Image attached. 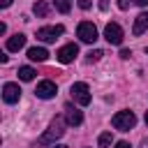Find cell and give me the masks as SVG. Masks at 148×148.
Returning <instances> with one entry per match:
<instances>
[{"label":"cell","mask_w":148,"mask_h":148,"mask_svg":"<svg viewBox=\"0 0 148 148\" xmlns=\"http://www.w3.org/2000/svg\"><path fill=\"white\" fill-rule=\"evenodd\" d=\"M65 123L67 120H62V118H53L51 120V125H49V130L39 136V146H49V143H56V139H60L62 134H65Z\"/></svg>","instance_id":"cell-1"},{"label":"cell","mask_w":148,"mask_h":148,"mask_svg":"<svg viewBox=\"0 0 148 148\" xmlns=\"http://www.w3.org/2000/svg\"><path fill=\"white\" fill-rule=\"evenodd\" d=\"M111 125L120 132H130L134 125H136V116L132 111H118L113 118H111Z\"/></svg>","instance_id":"cell-2"},{"label":"cell","mask_w":148,"mask_h":148,"mask_svg":"<svg viewBox=\"0 0 148 148\" xmlns=\"http://www.w3.org/2000/svg\"><path fill=\"white\" fill-rule=\"evenodd\" d=\"M69 92H72L74 102H76V104H81V106H88V104H90V99H92V97H90V88H88V83H83V81L72 83Z\"/></svg>","instance_id":"cell-3"},{"label":"cell","mask_w":148,"mask_h":148,"mask_svg":"<svg viewBox=\"0 0 148 148\" xmlns=\"http://www.w3.org/2000/svg\"><path fill=\"white\" fill-rule=\"evenodd\" d=\"M76 37H79L83 44H92V42L97 39V28H95V23H90V21H81L79 28H76Z\"/></svg>","instance_id":"cell-4"},{"label":"cell","mask_w":148,"mask_h":148,"mask_svg":"<svg viewBox=\"0 0 148 148\" xmlns=\"http://www.w3.org/2000/svg\"><path fill=\"white\" fill-rule=\"evenodd\" d=\"M62 32H65L62 25H44V28L37 30V39H42V42H56Z\"/></svg>","instance_id":"cell-5"},{"label":"cell","mask_w":148,"mask_h":148,"mask_svg":"<svg viewBox=\"0 0 148 148\" xmlns=\"http://www.w3.org/2000/svg\"><path fill=\"white\" fill-rule=\"evenodd\" d=\"M56 92H58V86L53 83V81H39L37 83V88H35V95L39 97V99H51V97H56Z\"/></svg>","instance_id":"cell-6"},{"label":"cell","mask_w":148,"mask_h":148,"mask_svg":"<svg viewBox=\"0 0 148 148\" xmlns=\"http://www.w3.org/2000/svg\"><path fill=\"white\" fill-rule=\"evenodd\" d=\"M104 37H106V42L109 44H123V28L118 25V23H106V28H104Z\"/></svg>","instance_id":"cell-7"},{"label":"cell","mask_w":148,"mask_h":148,"mask_svg":"<svg viewBox=\"0 0 148 148\" xmlns=\"http://www.w3.org/2000/svg\"><path fill=\"white\" fill-rule=\"evenodd\" d=\"M76 56H79V46H76V44H65V46H62V49H60V51L56 53V58H58V60H60L62 65L72 62V60H74Z\"/></svg>","instance_id":"cell-8"},{"label":"cell","mask_w":148,"mask_h":148,"mask_svg":"<svg viewBox=\"0 0 148 148\" xmlns=\"http://www.w3.org/2000/svg\"><path fill=\"white\" fill-rule=\"evenodd\" d=\"M18 97H21L18 83H5V86H2V99H5L7 104H16Z\"/></svg>","instance_id":"cell-9"},{"label":"cell","mask_w":148,"mask_h":148,"mask_svg":"<svg viewBox=\"0 0 148 148\" xmlns=\"http://www.w3.org/2000/svg\"><path fill=\"white\" fill-rule=\"evenodd\" d=\"M65 120H67V125H72V127H79V125L83 123V113H81L79 109H74L72 104H67V113H65Z\"/></svg>","instance_id":"cell-10"},{"label":"cell","mask_w":148,"mask_h":148,"mask_svg":"<svg viewBox=\"0 0 148 148\" xmlns=\"http://www.w3.org/2000/svg\"><path fill=\"white\" fill-rule=\"evenodd\" d=\"M148 30V12H141L136 18H134V25H132V32L134 35H143Z\"/></svg>","instance_id":"cell-11"},{"label":"cell","mask_w":148,"mask_h":148,"mask_svg":"<svg viewBox=\"0 0 148 148\" xmlns=\"http://www.w3.org/2000/svg\"><path fill=\"white\" fill-rule=\"evenodd\" d=\"M23 46H25V35H21V32H16L7 39V51H21Z\"/></svg>","instance_id":"cell-12"},{"label":"cell","mask_w":148,"mask_h":148,"mask_svg":"<svg viewBox=\"0 0 148 148\" xmlns=\"http://www.w3.org/2000/svg\"><path fill=\"white\" fill-rule=\"evenodd\" d=\"M28 58H30L32 62H44V60L49 58V51H46L44 46H32V49H28Z\"/></svg>","instance_id":"cell-13"},{"label":"cell","mask_w":148,"mask_h":148,"mask_svg":"<svg viewBox=\"0 0 148 148\" xmlns=\"http://www.w3.org/2000/svg\"><path fill=\"white\" fill-rule=\"evenodd\" d=\"M32 12H35V16H42V18H44V16L49 14V2H46V0H37V2L32 5Z\"/></svg>","instance_id":"cell-14"},{"label":"cell","mask_w":148,"mask_h":148,"mask_svg":"<svg viewBox=\"0 0 148 148\" xmlns=\"http://www.w3.org/2000/svg\"><path fill=\"white\" fill-rule=\"evenodd\" d=\"M35 74H37V72H35L32 67H18V79H21V81H32Z\"/></svg>","instance_id":"cell-15"},{"label":"cell","mask_w":148,"mask_h":148,"mask_svg":"<svg viewBox=\"0 0 148 148\" xmlns=\"http://www.w3.org/2000/svg\"><path fill=\"white\" fill-rule=\"evenodd\" d=\"M53 5H56V9H58L60 14H67V12L72 9V0H56Z\"/></svg>","instance_id":"cell-16"},{"label":"cell","mask_w":148,"mask_h":148,"mask_svg":"<svg viewBox=\"0 0 148 148\" xmlns=\"http://www.w3.org/2000/svg\"><path fill=\"white\" fill-rule=\"evenodd\" d=\"M97 143H99L102 148L111 146V132H102V134H99V139H97Z\"/></svg>","instance_id":"cell-17"},{"label":"cell","mask_w":148,"mask_h":148,"mask_svg":"<svg viewBox=\"0 0 148 148\" xmlns=\"http://www.w3.org/2000/svg\"><path fill=\"white\" fill-rule=\"evenodd\" d=\"M102 56H104V53H102L99 49H95V51H90V53H88V58H86V62H97V60H99Z\"/></svg>","instance_id":"cell-18"},{"label":"cell","mask_w":148,"mask_h":148,"mask_svg":"<svg viewBox=\"0 0 148 148\" xmlns=\"http://www.w3.org/2000/svg\"><path fill=\"white\" fill-rule=\"evenodd\" d=\"M130 56H132V51H130V49H120V58H123V60H127Z\"/></svg>","instance_id":"cell-19"},{"label":"cell","mask_w":148,"mask_h":148,"mask_svg":"<svg viewBox=\"0 0 148 148\" xmlns=\"http://www.w3.org/2000/svg\"><path fill=\"white\" fill-rule=\"evenodd\" d=\"M90 5H92L90 0H79V7H81V9H90Z\"/></svg>","instance_id":"cell-20"},{"label":"cell","mask_w":148,"mask_h":148,"mask_svg":"<svg viewBox=\"0 0 148 148\" xmlns=\"http://www.w3.org/2000/svg\"><path fill=\"white\" fill-rule=\"evenodd\" d=\"M118 7H120V9H127V7H130V0H118Z\"/></svg>","instance_id":"cell-21"},{"label":"cell","mask_w":148,"mask_h":148,"mask_svg":"<svg viewBox=\"0 0 148 148\" xmlns=\"http://www.w3.org/2000/svg\"><path fill=\"white\" fill-rule=\"evenodd\" d=\"M99 9L106 12V9H109V0H99Z\"/></svg>","instance_id":"cell-22"},{"label":"cell","mask_w":148,"mask_h":148,"mask_svg":"<svg viewBox=\"0 0 148 148\" xmlns=\"http://www.w3.org/2000/svg\"><path fill=\"white\" fill-rule=\"evenodd\" d=\"M116 148H132V146H130L127 141H118V143H116Z\"/></svg>","instance_id":"cell-23"},{"label":"cell","mask_w":148,"mask_h":148,"mask_svg":"<svg viewBox=\"0 0 148 148\" xmlns=\"http://www.w3.org/2000/svg\"><path fill=\"white\" fill-rule=\"evenodd\" d=\"M134 2H136L139 7H146V5H148V0H134Z\"/></svg>","instance_id":"cell-24"},{"label":"cell","mask_w":148,"mask_h":148,"mask_svg":"<svg viewBox=\"0 0 148 148\" xmlns=\"http://www.w3.org/2000/svg\"><path fill=\"white\" fill-rule=\"evenodd\" d=\"M12 5V0H0V7H9Z\"/></svg>","instance_id":"cell-25"},{"label":"cell","mask_w":148,"mask_h":148,"mask_svg":"<svg viewBox=\"0 0 148 148\" xmlns=\"http://www.w3.org/2000/svg\"><path fill=\"white\" fill-rule=\"evenodd\" d=\"M139 148H148V139H143V141H141V146H139Z\"/></svg>","instance_id":"cell-26"},{"label":"cell","mask_w":148,"mask_h":148,"mask_svg":"<svg viewBox=\"0 0 148 148\" xmlns=\"http://www.w3.org/2000/svg\"><path fill=\"white\" fill-rule=\"evenodd\" d=\"M51 148H67V146H62V143H53Z\"/></svg>","instance_id":"cell-27"},{"label":"cell","mask_w":148,"mask_h":148,"mask_svg":"<svg viewBox=\"0 0 148 148\" xmlns=\"http://www.w3.org/2000/svg\"><path fill=\"white\" fill-rule=\"evenodd\" d=\"M146 125H148V111H146Z\"/></svg>","instance_id":"cell-28"},{"label":"cell","mask_w":148,"mask_h":148,"mask_svg":"<svg viewBox=\"0 0 148 148\" xmlns=\"http://www.w3.org/2000/svg\"><path fill=\"white\" fill-rule=\"evenodd\" d=\"M146 53H148V49H146Z\"/></svg>","instance_id":"cell-29"}]
</instances>
